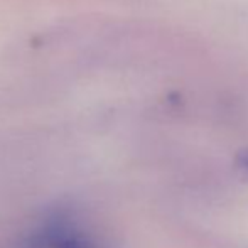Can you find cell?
Here are the masks:
<instances>
[{
  "mask_svg": "<svg viewBox=\"0 0 248 248\" xmlns=\"http://www.w3.org/2000/svg\"><path fill=\"white\" fill-rule=\"evenodd\" d=\"M240 166H242L245 170H248V152H245L242 157H240Z\"/></svg>",
  "mask_w": 248,
  "mask_h": 248,
  "instance_id": "obj_3",
  "label": "cell"
},
{
  "mask_svg": "<svg viewBox=\"0 0 248 248\" xmlns=\"http://www.w3.org/2000/svg\"><path fill=\"white\" fill-rule=\"evenodd\" d=\"M54 248H101V247L96 243V240H93L85 232L76 228L75 221H73L68 226V230L59 236Z\"/></svg>",
  "mask_w": 248,
  "mask_h": 248,
  "instance_id": "obj_2",
  "label": "cell"
},
{
  "mask_svg": "<svg viewBox=\"0 0 248 248\" xmlns=\"http://www.w3.org/2000/svg\"><path fill=\"white\" fill-rule=\"evenodd\" d=\"M73 218L68 211H52L12 240L5 248H54Z\"/></svg>",
  "mask_w": 248,
  "mask_h": 248,
  "instance_id": "obj_1",
  "label": "cell"
}]
</instances>
